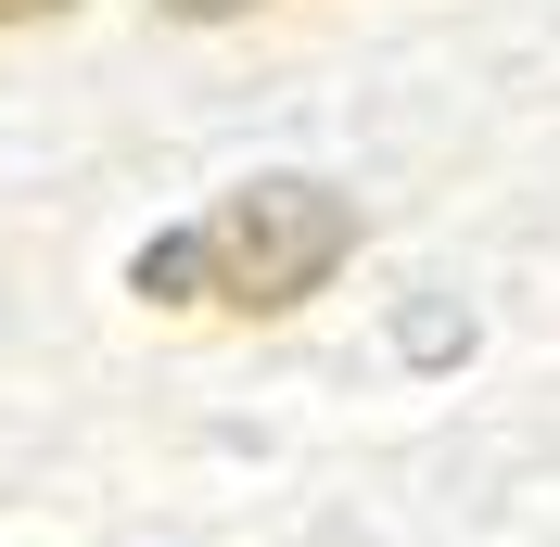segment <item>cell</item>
Wrapping results in <instances>:
<instances>
[{
  "label": "cell",
  "instance_id": "cell-1",
  "mask_svg": "<svg viewBox=\"0 0 560 547\" xmlns=\"http://www.w3.org/2000/svg\"><path fill=\"white\" fill-rule=\"evenodd\" d=\"M345 255H357V205L331 178H243L205 230L140 242L128 293H153V306H230V318H293Z\"/></svg>",
  "mask_w": 560,
  "mask_h": 547
},
{
  "label": "cell",
  "instance_id": "cell-2",
  "mask_svg": "<svg viewBox=\"0 0 560 547\" xmlns=\"http://www.w3.org/2000/svg\"><path fill=\"white\" fill-rule=\"evenodd\" d=\"M153 13H178V26H230V13H255V0H153Z\"/></svg>",
  "mask_w": 560,
  "mask_h": 547
},
{
  "label": "cell",
  "instance_id": "cell-3",
  "mask_svg": "<svg viewBox=\"0 0 560 547\" xmlns=\"http://www.w3.org/2000/svg\"><path fill=\"white\" fill-rule=\"evenodd\" d=\"M51 13H65V0H0V26H51Z\"/></svg>",
  "mask_w": 560,
  "mask_h": 547
}]
</instances>
